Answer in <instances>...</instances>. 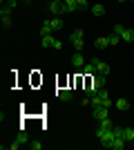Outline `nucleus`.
Returning <instances> with one entry per match:
<instances>
[{
    "instance_id": "obj_14",
    "label": "nucleus",
    "mask_w": 134,
    "mask_h": 150,
    "mask_svg": "<svg viewBox=\"0 0 134 150\" xmlns=\"http://www.w3.org/2000/svg\"><path fill=\"white\" fill-rule=\"evenodd\" d=\"M51 31H54V27H51V25H49V20H47V23L40 27V36H49Z\"/></svg>"
},
{
    "instance_id": "obj_11",
    "label": "nucleus",
    "mask_w": 134,
    "mask_h": 150,
    "mask_svg": "<svg viewBox=\"0 0 134 150\" xmlns=\"http://www.w3.org/2000/svg\"><path fill=\"white\" fill-rule=\"evenodd\" d=\"M94 45L98 47V50H105V47H109V43H107V36H105V38H96V40H94Z\"/></svg>"
},
{
    "instance_id": "obj_7",
    "label": "nucleus",
    "mask_w": 134,
    "mask_h": 150,
    "mask_svg": "<svg viewBox=\"0 0 134 150\" xmlns=\"http://www.w3.org/2000/svg\"><path fill=\"white\" fill-rule=\"evenodd\" d=\"M123 139H125L128 144H134V128H125V132H123Z\"/></svg>"
},
{
    "instance_id": "obj_21",
    "label": "nucleus",
    "mask_w": 134,
    "mask_h": 150,
    "mask_svg": "<svg viewBox=\"0 0 134 150\" xmlns=\"http://www.w3.org/2000/svg\"><path fill=\"white\" fill-rule=\"evenodd\" d=\"M11 9H13L11 5H2V9H0V16H9V13H11Z\"/></svg>"
},
{
    "instance_id": "obj_4",
    "label": "nucleus",
    "mask_w": 134,
    "mask_h": 150,
    "mask_svg": "<svg viewBox=\"0 0 134 150\" xmlns=\"http://www.w3.org/2000/svg\"><path fill=\"white\" fill-rule=\"evenodd\" d=\"M72 65H74L76 69H83V65H85V58H83V54H81V52H76V54L72 56Z\"/></svg>"
},
{
    "instance_id": "obj_2",
    "label": "nucleus",
    "mask_w": 134,
    "mask_h": 150,
    "mask_svg": "<svg viewBox=\"0 0 134 150\" xmlns=\"http://www.w3.org/2000/svg\"><path fill=\"white\" fill-rule=\"evenodd\" d=\"M109 117V108L101 105V108H94V119L96 121H103V119H107Z\"/></svg>"
},
{
    "instance_id": "obj_23",
    "label": "nucleus",
    "mask_w": 134,
    "mask_h": 150,
    "mask_svg": "<svg viewBox=\"0 0 134 150\" xmlns=\"http://www.w3.org/2000/svg\"><path fill=\"white\" fill-rule=\"evenodd\" d=\"M29 146H32V150H43L45 148V144H40V141H32Z\"/></svg>"
},
{
    "instance_id": "obj_28",
    "label": "nucleus",
    "mask_w": 134,
    "mask_h": 150,
    "mask_svg": "<svg viewBox=\"0 0 134 150\" xmlns=\"http://www.w3.org/2000/svg\"><path fill=\"white\" fill-rule=\"evenodd\" d=\"M9 148H11V150H18L20 144H18V141H13V144H9Z\"/></svg>"
},
{
    "instance_id": "obj_30",
    "label": "nucleus",
    "mask_w": 134,
    "mask_h": 150,
    "mask_svg": "<svg viewBox=\"0 0 134 150\" xmlns=\"http://www.w3.org/2000/svg\"><path fill=\"white\" fill-rule=\"evenodd\" d=\"M119 2H128V0H119Z\"/></svg>"
},
{
    "instance_id": "obj_17",
    "label": "nucleus",
    "mask_w": 134,
    "mask_h": 150,
    "mask_svg": "<svg viewBox=\"0 0 134 150\" xmlns=\"http://www.w3.org/2000/svg\"><path fill=\"white\" fill-rule=\"evenodd\" d=\"M54 40H56V38L51 36V34H49V36H43V47H51V45H54Z\"/></svg>"
},
{
    "instance_id": "obj_24",
    "label": "nucleus",
    "mask_w": 134,
    "mask_h": 150,
    "mask_svg": "<svg viewBox=\"0 0 134 150\" xmlns=\"http://www.w3.org/2000/svg\"><path fill=\"white\" fill-rule=\"evenodd\" d=\"M51 47H54V50H58V52H60V50H63V43H60V40H54V45H51Z\"/></svg>"
},
{
    "instance_id": "obj_1",
    "label": "nucleus",
    "mask_w": 134,
    "mask_h": 150,
    "mask_svg": "<svg viewBox=\"0 0 134 150\" xmlns=\"http://www.w3.org/2000/svg\"><path fill=\"white\" fill-rule=\"evenodd\" d=\"M94 67H96V72H98V74H103V76H107L109 74V65L105 61H101V58H94Z\"/></svg>"
},
{
    "instance_id": "obj_12",
    "label": "nucleus",
    "mask_w": 134,
    "mask_h": 150,
    "mask_svg": "<svg viewBox=\"0 0 134 150\" xmlns=\"http://www.w3.org/2000/svg\"><path fill=\"white\" fill-rule=\"evenodd\" d=\"M69 40H72V45H74V47H76V52H81V50H83V38L69 36Z\"/></svg>"
},
{
    "instance_id": "obj_10",
    "label": "nucleus",
    "mask_w": 134,
    "mask_h": 150,
    "mask_svg": "<svg viewBox=\"0 0 134 150\" xmlns=\"http://www.w3.org/2000/svg\"><path fill=\"white\" fill-rule=\"evenodd\" d=\"M94 72H96L94 63H85V65H83V74H87V76H94Z\"/></svg>"
},
{
    "instance_id": "obj_13",
    "label": "nucleus",
    "mask_w": 134,
    "mask_h": 150,
    "mask_svg": "<svg viewBox=\"0 0 134 150\" xmlns=\"http://www.w3.org/2000/svg\"><path fill=\"white\" fill-rule=\"evenodd\" d=\"M89 105H92V108H101V105H103V96H101V94H96V96H92V101H89Z\"/></svg>"
},
{
    "instance_id": "obj_15",
    "label": "nucleus",
    "mask_w": 134,
    "mask_h": 150,
    "mask_svg": "<svg viewBox=\"0 0 134 150\" xmlns=\"http://www.w3.org/2000/svg\"><path fill=\"white\" fill-rule=\"evenodd\" d=\"M58 99L60 101H72V90H60V92H58Z\"/></svg>"
},
{
    "instance_id": "obj_27",
    "label": "nucleus",
    "mask_w": 134,
    "mask_h": 150,
    "mask_svg": "<svg viewBox=\"0 0 134 150\" xmlns=\"http://www.w3.org/2000/svg\"><path fill=\"white\" fill-rule=\"evenodd\" d=\"M72 36H76V38H83V29H76L74 34H72Z\"/></svg>"
},
{
    "instance_id": "obj_18",
    "label": "nucleus",
    "mask_w": 134,
    "mask_h": 150,
    "mask_svg": "<svg viewBox=\"0 0 134 150\" xmlns=\"http://www.w3.org/2000/svg\"><path fill=\"white\" fill-rule=\"evenodd\" d=\"M107 43L114 47V45H119L121 43V36H116V34H112V36H107Z\"/></svg>"
},
{
    "instance_id": "obj_29",
    "label": "nucleus",
    "mask_w": 134,
    "mask_h": 150,
    "mask_svg": "<svg viewBox=\"0 0 134 150\" xmlns=\"http://www.w3.org/2000/svg\"><path fill=\"white\" fill-rule=\"evenodd\" d=\"M2 2H5V5H11V7L16 5V0H2Z\"/></svg>"
},
{
    "instance_id": "obj_9",
    "label": "nucleus",
    "mask_w": 134,
    "mask_h": 150,
    "mask_svg": "<svg viewBox=\"0 0 134 150\" xmlns=\"http://www.w3.org/2000/svg\"><path fill=\"white\" fill-rule=\"evenodd\" d=\"M89 11L94 13V16H103V13H105V7H103V5H92V7H89Z\"/></svg>"
},
{
    "instance_id": "obj_3",
    "label": "nucleus",
    "mask_w": 134,
    "mask_h": 150,
    "mask_svg": "<svg viewBox=\"0 0 134 150\" xmlns=\"http://www.w3.org/2000/svg\"><path fill=\"white\" fill-rule=\"evenodd\" d=\"M49 11H51V13L65 11V2H63V0H49Z\"/></svg>"
},
{
    "instance_id": "obj_16",
    "label": "nucleus",
    "mask_w": 134,
    "mask_h": 150,
    "mask_svg": "<svg viewBox=\"0 0 134 150\" xmlns=\"http://www.w3.org/2000/svg\"><path fill=\"white\" fill-rule=\"evenodd\" d=\"M114 105H116V110H128V108H130V103H128V99H119V101L114 103Z\"/></svg>"
},
{
    "instance_id": "obj_20",
    "label": "nucleus",
    "mask_w": 134,
    "mask_h": 150,
    "mask_svg": "<svg viewBox=\"0 0 134 150\" xmlns=\"http://www.w3.org/2000/svg\"><path fill=\"white\" fill-rule=\"evenodd\" d=\"M123 31H125V27H123L121 23H116V25H114V29H112V34H116V36H121Z\"/></svg>"
},
{
    "instance_id": "obj_19",
    "label": "nucleus",
    "mask_w": 134,
    "mask_h": 150,
    "mask_svg": "<svg viewBox=\"0 0 134 150\" xmlns=\"http://www.w3.org/2000/svg\"><path fill=\"white\" fill-rule=\"evenodd\" d=\"M49 25L54 27V29H60V27H63V20H60V18H51V20H49Z\"/></svg>"
},
{
    "instance_id": "obj_22",
    "label": "nucleus",
    "mask_w": 134,
    "mask_h": 150,
    "mask_svg": "<svg viewBox=\"0 0 134 150\" xmlns=\"http://www.w3.org/2000/svg\"><path fill=\"white\" fill-rule=\"evenodd\" d=\"M16 141H18V144H20V146H22V144H27V141H29V137H27L25 132H20L18 137H16Z\"/></svg>"
},
{
    "instance_id": "obj_25",
    "label": "nucleus",
    "mask_w": 134,
    "mask_h": 150,
    "mask_svg": "<svg viewBox=\"0 0 134 150\" xmlns=\"http://www.w3.org/2000/svg\"><path fill=\"white\" fill-rule=\"evenodd\" d=\"M2 25L9 27V25H11V18H9V16H2Z\"/></svg>"
},
{
    "instance_id": "obj_26",
    "label": "nucleus",
    "mask_w": 134,
    "mask_h": 150,
    "mask_svg": "<svg viewBox=\"0 0 134 150\" xmlns=\"http://www.w3.org/2000/svg\"><path fill=\"white\" fill-rule=\"evenodd\" d=\"M76 2H78V9H85V7H89V5H87V0H76Z\"/></svg>"
},
{
    "instance_id": "obj_6",
    "label": "nucleus",
    "mask_w": 134,
    "mask_h": 150,
    "mask_svg": "<svg viewBox=\"0 0 134 150\" xmlns=\"http://www.w3.org/2000/svg\"><path fill=\"white\" fill-rule=\"evenodd\" d=\"M121 40H125V43H134V29H125L121 34Z\"/></svg>"
},
{
    "instance_id": "obj_5",
    "label": "nucleus",
    "mask_w": 134,
    "mask_h": 150,
    "mask_svg": "<svg viewBox=\"0 0 134 150\" xmlns=\"http://www.w3.org/2000/svg\"><path fill=\"white\" fill-rule=\"evenodd\" d=\"M125 146H128V141H125L123 137H116L114 141H112V150H123Z\"/></svg>"
},
{
    "instance_id": "obj_8",
    "label": "nucleus",
    "mask_w": 134,
    "mask_h": 150,
    "mask_svg": "<svg viewBox=\"0 0 134 150\" xmlns=\"http://www.w3.org/2000/svg\"><path fill=\"white\" fill-rule=\"evenodd\" d=\"M63 2H65V11H76V9H78L76 0H63Z\"/></svg>"
}]
</instances>
